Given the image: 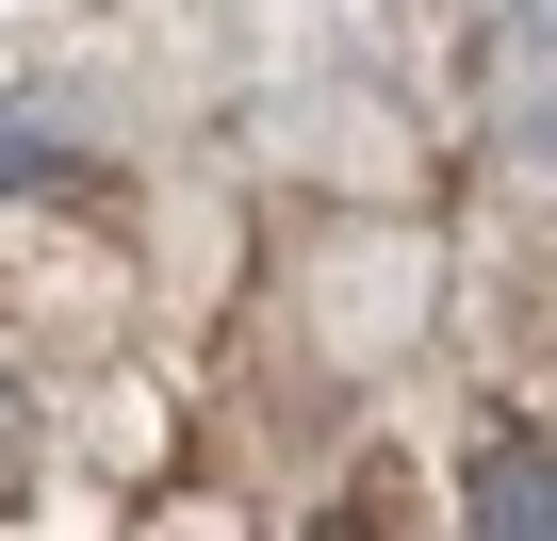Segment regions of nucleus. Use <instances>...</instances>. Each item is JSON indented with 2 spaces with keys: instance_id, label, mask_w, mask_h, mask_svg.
<instances>
[{
  "instance_id": "1",
  "label": "nucleus",
  "mask_w": 557,
  "mask_h": 541,
  "mask_svg": "<svg viewBox=\"0 0 557 541\" xmlns=\"http://www.w3.org/2000/svg\"><path fill=\"white\" fill-rule=\"evenodd\" d=\"M475 525H557V443L492 427V443H475Z\"/></svg>"
},
{
  "instance_id": "3",
  "label": "nucleus",
  "mask_w": 557,
  "mask_h": 541,
  "mask_svg": "<svg viewBox=\"0 0 557 541\" xmlns=\"http://www.w3.org/2000/svg\"><path fill=\"white\" fill-rule=\"evenodd\" d=\"M524 132H541V148H557V99H541V115H524Z\"/></svg>"
},
{
  "instance_id": "2",
  "label": "nucleus",
  "mask_w": 557,
  "mask_h": 541,
  "mask_svg": "<svg viewBox=\"0 0 557 541\" xmlns=\"http://www.w3.org/2000/svg\"><path fill=\"white\" fill-rule=\"evenodd\" d=\"M524 50H557V0H524Z\"/></svg>"
}]
</instances>
